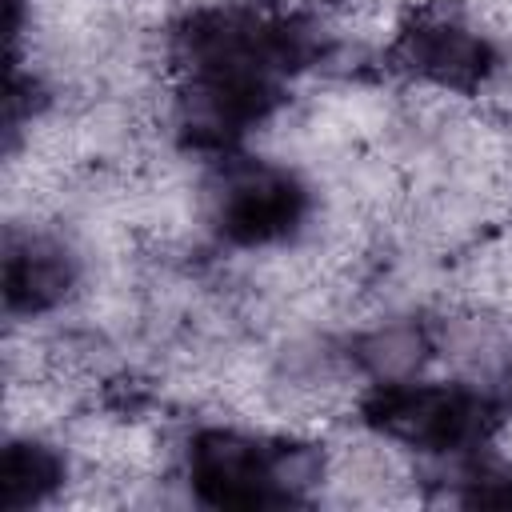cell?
<instances>
[{"mask_svg":"<svg viewBox=\"0 0 512 512\" xmlns=\"http://www.w3.org/2000/svg\"><path fill=\"white\" fill-rule=\"evenodd\" d=\"M308 216V188L276 164H244L224 176L216 192V232L240 248L280 244L300 232Z\"/></svg>","mask_w":512,"mask_h":512,"instance_id":"cell-3","label":"cell"},{"mask_svg":"<svg viewBox=\"0 0 512 512\" xmlns=\"http://www.w3.org/2000/svg\"><path fill=\"white\" fill-rule=\"evenodd\" d=\"M64 476H68V464L52 444L36 436L8 440L4 468H0V508L24 512L32 504H44L64 484Z\"/></svg>","mask_w":512,"mask_h":512,"instance_id":"cell-6","label":"cell"},{"mask_svg":"<svg viewBox=\"0 0 512 512\" xmlns=\"http://www.w3.org/2000/svg\"><path fill=\"white\" fill-rule=\"evenodd\" d=\"M364 424L392 444L432 452V456H464L476 452L496 432L492 396L468 384H428V380H380L364 408Z\"/></svg>","mask_w":512,"mask_h":512,"instance_id":"cell-1","label":"cell"},{"mask_svg":"<svg viewBox=\"0 0 512 512\" xmlns=\"http://www.w3.org/2000/svg\"><path fill=\"white\" fill-rule=\"evenodd\" d=\"M396 56L416 80L452 88V92H468L484 84L496 68L492 44L468 20H460L456 12H440V8L420 12L400 28Z\"/></svg>","mask_w":512,"mask_h":512,"instance_id":"cell-4","label":"cell"},{"mask_svg":"<svg viewBox=\"0 0 512 512\" xmlns=\"http://www.w3.org/2000/svg\"><path fill=\"white\" fill-rule=\"evenodd\" d=\"M76 288L72 252L40 232H8L4 248V304L8 316H40Z\"/></svg>","mask_w":512,"mask_h":512,"instance_id":"cell-5","label":"cell"},{"mask_svg":"<svg viewBox=\"0 0 512 512\" xmlns=\"http://www.w3.org/2000/svg\"><path fill=\"white\" fill-rule=\"evenodd\" d=\"M316 480L308 452L236 428H204L188 444V484L220 508H256L296 500V488Z\"/></svg>","mask_w":512,"mask_h":512,"instance_id":"cell-2","label":"cell"}]
</instances>
